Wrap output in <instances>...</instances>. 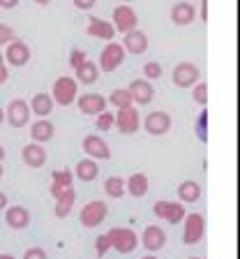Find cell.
<instances>
[{"mask_svg":"<svg viewBox=\"0 0 240 259\" xmlns=\"http://www.w3.org/2000/svg\"><path fill=\"white\" fill-rule=\"evenodd\" d=\"M107 238H109V243H111V250H116V252H120V254L134 252L136 245H139V236H136L129 227H113V229L107 232Z\"/></svg>","mask_w":240,"mask_h":259,"instance_id":"cell-1","label":"cell"},{"mask_svg":"<svg viewBox=\"0 0 240 259\" xmlns=\"http://www.w3.org/2000/svg\"><path fill=\"white\" fill-rule=\"evenodd\" d=\"M76 93H79V88H76V79H72V76H60V79H56V83H54L51 97H54V104L70 107V104L76 102V97H79Z\"/></svg>","mask_w":240,"mask_h":259,"instance_id":"cell-2","label":"cell"},{"mask_svg":"<svg viewBox=\"0 0 240 259\" xmlns=\"http://www.w3.org/2000/svg\"><path fill=\"white\" fill-rule=\"evenodd\" d=\"M125 63V49L123 44L118 42H109L107 47H104V51L100 54V63H97V67H102V72H113L118 70L120 65Z\"/></svg>","mask_w":240,"mask_h":259,"instance_id":"cell-3","label":"cell"},{"mask_svg":"<svg viewBox=\"0 0 240 259\" xmlns=\"http://www.w3.org/2000/svg\"><path fill=\"white\" fill-rule=\"evenodd\" d=\"M182 225H185V229H182V243H187V245L201 243L203 234H206V220H203V215L189 213V215L182 218Z\"/></svg>","mask_w":240,"mask_h":259,"instance_id":"cell-4","label":"cell"},{"mask_svg":"<svg viewBox=\"0 0 240 259\" xmlns=\"http://www.w3.org/2000/svg\"><path fill=\"white\" fill-rule=\"evenodd\" d=\"M107 215H109V206L104 204V201H100V199H92V201H88V204L83 206L79 220H81V225L83 227L92 229V227L102 225Z\"/></svg>","mask_w":240,"mask_h":259,"instance_id":"cell-5","label":"cell"},{"mask_svg":"<svg viewBox=\"0 0 240 259\" xmlns=\"http://www.w3.org/2000/svg\"><path fill=\"white\" fill-rule=\"evenodd\" d=\"M136 26H139V16L129 5H118L113 10V28H116V32L125 35L129 30H136Z\"/></svg>","mask_w":240,"mask_h":259,"instance_id":"cell-6","label":"cell"},{"mask_svg":"<svg viewBox=\"0 0 240 259\" xmlns=\"http://www.w3.org/2000/svg\"><path fill=\"white\" fill-rule=\"evenodd\" d=\"M199 76H201V72H199V67L194 63H178L173 67V86L192 88V86H197Z\"/></svg>","mask_w":240,"mask_h":259,"instance_id":"cell-7","label":"cell"},{"mask_svg":"<svg viewBox=\"0 0 240 259\" xmlns=\"http://www.w3.org/2000/svg\"><path fill=\"white\" fill-rule=\"evenodd\" d=\"M113 125H116V127L120 130L123 135H134V132L139 130V125H141V116H139V111H136L134 107L118 109Z\"/></svg>","mask_w":240,"mask_h":259,"instance_id":"cell-8","label":"cell"},{"mask_svg":"<svg viewBox=\"0 0 240 259\" xmlns=\"http://www.w3.org/2000/svg\"><path fill=\"white\" fill-rule=\"evenodd\" d=\"M5 120L12 127H26L28 120H30V107H28L26 100H12L5 111Z\"/></svg>","mask_w":240,"mask_h":259,"instance_id":"cell-9","label":"cell"},{"mask_svg":"<svg viewBox=\"0 0 240 259\" xmlns=\"http://www.w3.org/2000/svg\"><path fill=\"white\" fill-rule=\"evenodd\" d=\"M76 107L85 116H100L102 111H107V100L97 93H83L81 97H76Z\"/></svg>","mask_w":240,"mask_h":259,"instance_id":"cell-10","label":"cell"},{"mask_svg":"<svg viewBox=\"0 0 240 259\" xmlns=\"http://www.w3.org/2000/svg\"><path fill=\"white\" fill-rule=\"evenodd\" d=\"M153 210H155L157 218L171 222V225H178V222H182V218L187 215V213H185V206L176 204V201H157V204L153 206Z\"/></svg>","mask_w":240,"mask_h":259,"instance_id":"cell-11","label":"cell"},{"mask_svg":"<svg viewBox=\"0 0 240 259\" xmlns=\"http://www.w3.org/2000/svg\"><path fill=\"white\" fill-rule=\"evenodd\" d=\"M143 127H146V132H148V135L162 137V135H166V132L171 130V116L166 111H153V113H148V116H146Z\"/></svg>","mask_w":240,"mask_h":259,"instance_id":"cell-12","label":"cell"},{"mask_svg":"<svg viewBox=\"0 0 240 259\" xmlns=\"http://www.w3.org/2000/svg\"><path fill=\"white\" fill-rule=\"evenodd\" d=\"M3 56H5V63H10L12 67H23L30 60V49H28L26 42L14 39V42L7 44V51Z\"/></svg>","mask_w":240,"mask_h":259,"instance_id":"cell-13","label":"cell"},{"mask_svg":"<svg viewBox=\"0 0 240 259\" xmlns=\"http://www.w3.org/2000/svg\"><path fill=\"white\" fill-rule=\"evenodd\" d=\"M83 153L90 155L92 160H109L111 157V148L100 135H88L83 139Z\"/></svg>","mask_w":240,"mask_h":259,"instance_id":"cell-14","label":"cell"},{"mask_svg":"<svg viewBox=\"0 0 240 259\" xmlns=\"http://www.w3.org/2000/svg\"><path fill=\"white\" fill-rule=\"evenodd\" d=\"M127 93H129V97H132V102H136L139 107L150 104V102H153V95H155L153 83H150V81H146V79H134L132 83H129Z\"/></svg>","mask_w":240,"mask_h":259,"instance_id":"cell-15","label":"cell"},{"mask_svg":"<svg viewBox=\"0 0 240 259\" xmlns=\"http://www.w3.org/2000/svg\"><path fill=\"white\" fill-rule=\"evenodd\" d=\"M123 49H125V54H132V56L146 54V51H148V35H146L143 30H129V32H125Z\"/></svg>","mask_w":240,"mask_h":259,"instance_id":"cell-16","label":"cell"},{"mask_svg":"<svg viewBox=\"0 0 240 259\" xmlns=\"http://www.w3.org/2000/svg\"><path fill=\"white\" fill-rule=\"evenodd\" d=\"M85 32H88L90 37L107 39V42H111V39L116 37V28H113V23L104 21V19H100V16H90V19H88V28H85Z\"/></svg>","mask_w":240,"mask_h":259,"instance_id":"cell-17","label":"cell"},{"mask_svg":"<svg viewBox=\"0 0 240 259\" xmlns=\"http://www.w3.org/2000/svg\"><path fill=\"white\" fill-rule=\"evenodd\" d=\"M141 243H143V248L148 250V252H157V250H162L166 245V234L162 227L157 225H150L143 229V236H141Z\"/></svg>","mask_w":240,"mask_h":259,"instance_id":"cell-18","label":"cell"},{"mask_svg":"<svg viewBox=\"0 0 240 259\" xmlns=\"http://www.w3.org/2000/svg\"><path fill=\"white\" fill-rule=\"evenodd\" d=\"M21 160L26 162L28 167L37 169V167H44V162H46V151L42 148V144H26L21 151Z\"/></svg>","mask_w":240,"mask_h":259,"instance_id":"cell-19","label":"cell"},{"mask_svg":"<svg viewBox=\"0 0 240 259\" xmlns=\"http://www.w3.org/2000/svg\"><path fill=\"white\" fill-rule=\"evenodd\" d=\"M5 222L12 227V229H26L30 225V213L23 206H10L5 210Z\"/></svg>","mask_w":240,"mask_h":259,"instance_id":"cell-20","label":"cell"},{"mask_svg":"<svg viewBox=\"0 0 240 259\" xmlns=\"http://www.w3.org/2000/svg\"><path fill=\"white\" fill-rule=\"evenodd\" d=\"M148 176L146 174H132V176L125 181V192H129L134 199H141L148 194Z\"/></svg>","mask_w":240,"mask_h":259,"instance_id":"cell-21","label":"cell"},{"mask_svg":"<svg viewBox=\"0 0 240 259\" xmlns=\"http://www.w3.org/2000/svg\"><path fill=\"white\" fill-rule=\"evenodd\" d=\"M194 16H197V10H194V5H189V3H176V5L171 7V21L176 23V26L192 23Z\"/></svg>","mask_w":240,"mask_h":259,"instance_id":"cell-22","label":"cell"},{"mask_svg":"<svg viewBox=\"0 0 240 259\" xmlns=\"http://www.w3.org/2000/svg\"><path fill=\"white\" fill-rule=\"evenodd\" d=\"M54 111V97L49 93H37L30 100V113H37L39 118H46L49 113Z\"/></svg>","mask_w":240,"mask_h":259,"instance_id":"cell-23","label":"cell"},{"mask_svg":"<svg viewBox=\"0 0 240 259\" xmlns=\"http://www.w3.org/2000/svg\"><path fill=\"white\" fill-rule=\"evenodd\" d=\"M30 137L35 144H46L51 137H54V125L49 123L46 118H39L30 125Z\"/></svg>","mask_w":240,"mask_h":259,"instance_id":"cell-24","label":"cell"},{"mask_svg":"<svg viewBox=\"0 0 240 259\" xmlns=\"http://www.w3.org/2000/svg\"><path fill=\"white\" fill-rule=\"evenodd\" d=\"M97 174H100L97 162L92 160V157H88V160H79L74 176L79 178V181H83V183H90V181H95V178H97Z\"/></svg>","mask_w":240,"mask_h":259,"instance_id":"cell-25","label":"cell"},{"mask_svg":"<svg viewBox=\"0 0 240 259\" xmlns=\"http://www.w3.org/2000/svg\"><path fill=\"white\" fill-rule=\"evenodd\" d=\"M74 72H76V81L83 83V86L95 83L97 76H100V67H97V63H92V60H85L79 70H74Z\"/></svg>","mask_w":240,"mask_h":259,"instance_id":"cell-26","label":"cell"},{"mask_svg":"<svg viewBox=\"0 0 240 259\" xmlns=\"http://www.w3.org/2000/svg\"><path fill=\"white\" fill-rule=\"evenodd\" d=\"M178 197H180V201H185V204H194V201H199V197H201V185H199L197 181H182V183L178 185Z\"/></svg>","mask_w":240,"mask_h":259,"instance_id":"cell-27","label":"cell"},{"mask_svg":"<svg viewBox=\"0 0 240 259\" xmlns=\"http://www.w3.org/2000/svg\"><path fill=\"white\" fill-rule=\"evenodd\" d=\"M74 199H76V192H74V188L72 190H67V192L63 194V197H58L56 199V218H60V220H65V218L72 213V208H74Z\"/></svg>","mask_w":240,"mask_h":259,"instance_id":"cell-28","label":"cell"},{"mask_svg":"<svg viewBox=\"0 0 240 259\" xmlns=\"http://www.w3.org/2000/svg\"><path fill=\"white\" fill-rule=\"evenodd\" d=\"M104 192H107V197H111V199H123L125 197V178L109 176L107 181H104Z\"/></svg>","mask_w":240,"mask_h":259,"instance_id":"cell-29","label":"cell"},{"mask_svg":"<svg viewBox=\"0 0 240 259\" xmlns=\"http://www.w3.org/2000/svg\"><path fill=\"white\" fill-rule=\"evenodd\" d=\"M107 102H111L116 109H125V107H132V97H129L127 88H116Z\"/></svg>","mask_w":240,"mask_h":259,"instance_id":"cell-30","label":"cell"},{"mask_svg":"<svg viewBox=\"0 0 240 259\" xmlns=\"http://www.w3.org/2000/svg\"><path fill=\"white\" fill-rule=\"evenodd\" d=\"M51 183L63 185V188H72V183H74V174H72L70 169H56V171L51 174Z\"/></svg>","mask_w":240,"mask_h":259,"instance_id":"cell-31","label":"cell"},{"mask_svg":"<svg viewBox=\"0 0 240 259\" xmlns=\"http://www.w3.org/2000/svg\"><path fill=\"white\" fill-rule=\"evenodd\" d=\"M162 76V65L157 60H148L143 65V79L146 81H157Z\"/></svg>","mask_w":240,"mask_h":259,"instance_id":"cell-32","label":"cell"},{"mask_svg":"<svg viewBox=\"0 0 240 259\" xmlns=\"http://www.w3.org/2000/svg\"><path fill=\"white\" fill-rule=\"evenodd\" d=\"M192 88H194V93H192L194 102L201 104V107H206V104H208V83L201 81V83H197V86H192Z\"/></svg>","mask_w":240,"mask_h":259,"instance_id":"cell-33","label":"cell"},{"mask_svg":"<svg viewBox=\"0 0 240 259\" xmlns=\"http://www.w3.org/2000/svg\"><path fill=\"white\" fill-rule=\"evenodd\" d=\"M197 135H199V139H201L203 144L208 141V111L199 113V118H197Z\"/></svg>","mask_w":240,"mask_h":259,"instance_id":"cell-34","label":"cell"},{"mask_svg":"<svg viewBox=\"0 0 240 259\" xmlns=\"http://www.w3.org/2000/svg\"><path fill=\"white\" fill-rule=\"evenodd\" d=\"M113 120H116V116H113L111 111H102L100 116H97V130H102V132H109V130L113 127Z\"/></svg>","mask_w":240,"mask_h":259,"instance_id":"cell-35","label":"cell"},{"mask_svg":"<svg viewBox=\"0 0 240 259\" xmlns=\"http://www.w3.org/2000/svg\"><path fill=\"white\" fill-rule=\"evenodd\" d=\"M16 39V32L12 26H7V23H0V47H7L10 42H14Z\"/></svg>","mask_w":240,"mask_h":259,"instance_id":"cell-36","label":"cell"},{"mask_svg":"<svg viewBox=\"0 0 240 259\" xmlns=\"http://www.w3.org/2000/svg\"><path fill=\"white\" fill-rule=\"evenodd\" d=\"M109 250H111V243H109L107 234L97 236V238H95V252H97V257H104V254H107Z\"/></svg>","mask_w":240,"mask_h":259,"instance_id":"cell-37","label":"cell"},{"mask_svg":"<svg viewBox=\"0 0 240 259\" xmlns=\"http://www.w3.org/2000/svg\"><path fill=\"white\" fill-rule=\"evenodd\" d=\"M85 60H88L85 58V51H81V49H72V54H70V67L72 70H79Z\"/></svg>","mask_w":240,"mask_h":259,"instance_id":"cell-38","label":"cell"},{"mask_svg":"<svg viewBox=\"0 0 240 259\" xmlns=\"http://www.w3.org/2000/svg\"><path fill=\"white\" fill-rule=\"evenodd\" d=\"M23 259H49L46 250L42 248H28L26 252H23Z\"/></svg>","mask_w":240,"mask_h":259,"instance_id":"cell-39","label":"cell"},{"mask_svg":"<svg viewBox=\"0 0 240 259\" xmlns=\"http://www.w3.org/2000/svg\"><path fill=\"white\" fill-rule=\"evenodd\" d=\"M95 3H97V0H74V7H76V10L88 12V10H92V7H95Z\"/></svg>","mask_w":240,"mask_h":259,"instance_id":"cell-40","label":"cell"},{"mask_svg":"<svg viewBox=\"0 0 240 259\" xmlns=\"http://www.w3.org/2000/svg\"><path fill=\"white\" fill-rule=\"evenodd\" d=\"M7 79H10V67H7V65H0V86H3Z\"/></svg>","mask_w":240,"mask_h":259,"instance_id":"cell-41","label":"cell"},{"mask_svg":"<svg viewBox=\"0 0 240 259\" xmlns=\"http://www.w3.org/2000/svg\"><path fill=\"white\" fill-rule=\"evenodd\" d=\"M201 21H208V0H201Z\"/></svg>","mask_w":240,"mask_h":259,"instance_id":"cell-42","label":"cell"},{"mask_svg":"<svg viewBox=\"0 0 240 259\" xmlns=\"http://www.w3.org/2000/svg\"><path fill=\"white\" fill-rule=\"evenodd\" d=\"M19 5V0H0V7H5V10H14Z\"/></svg>","mask_w":240,"mask_h":259,"instance_id":"cell-43","label":"cell"},{"mask_svg":"<svg viewBox=\"0 0 240 259\" xmlns=\"http://www.w3.org/2000/svg\"><path fill=\"white\" fill-rule=\"evenodd\" d=\"M5 206H7V194H5V192H0V210L5 208Z\"/></svg>","mask_w":240,"mask_h":259,"instance_id":"cell-44","label":"cell"},{"mask_svg":"<svg viewBox=\"0 0 240 259\" xmlns=\"http://www.w3.org/2000/svg\"><path fill=\"white\" fill-rule=\"evenodd\" d=\"M0 123H5V109L0 107Z\"/></svg>","mask_w":240,"mask_h":259,"instance_id":"cell-45","label":"cell"},{"mask_svg":"<svg viewBox=\"0 0 240 259\" xmlns=\"http://www.w3.org/2000/svg\"><path fill=\"white\" fill-rule=\"evenodd\" d=\"M35 3H37V5H49L51 0H35Z\"/></svg>","mask_w":240,"mask_h":259,"instance_id":"cell-46","label":"cell"},{"mask_svg":"<svg viewBox=\"0 0 240 259\" xmlns=\"http://www.w3.org/2000/svg\"><path fill=\"white\" fill-rule=\"evenodd\" d=\"M0 259H14L12 254H5V252H0Z\"/></svg>","mask_w":240,"mask_h":259,"instance_id":"cell-47","label":"cell"},{"mask_svg":"<svg viewBox=\"0 0 240 259\" xmlns=\"http://www.w3.org/2000/svg\"><path fill=\"white\" fill-rule=\"evenodd\" d=\"M3 157H5V148H3V146H0V160H3Z\"/></svg>","mask_w":240,"mask_h":259,"instance_id":"cell-48","label":"cell"},{"mask_svg":"<svg viewBox=\"0 0 240 259\" xmlns=\"http://www.w3.org/2000/svg\"><path fill=\"white\" fill-rule=\"evenodd\" d=\"M141 259H157L155 254H146V257H141Z\"/></svg>","mask_w":240,"mask_h":259,"instance_id":"cell-49","label":"cell"},{"mask_svg":"<svg viewBox=\"0 0 240 259\" xmlns=\"http://www.w3.org/2000/svg\"><path fill=\"white\" fill-rule=\"evenodd\" d=\"M0 65H5V56L0 54Z\"/></svg>","mask_w":240,"mask_h":259,"instance_id":"cell-50","label":"cell"},{"mask_svg":"<svg viewBox=\"0 0 240 259\" xmlns=\"http://www.w3.org/2000/svg\"><path fill=\"white\" fill-rule=\"evenodd\" d=\"M3 174H5V169H3V164H0V178H3Z\"/></svg>","mask_w":240,"mask_h":259,"instance_id":"cell-51","label":"cell"},{"mask_svg":"<svg viewBox=\"0 0 240 259\" xmlns=\"http://www.w3.org/2000/svg\"><path fill=\"white\" fill-rule=\"evenodd\" d=\"M123 3H125V5H129V3H132V0H123Z\"/></svg>","mask_w":240,"mask_h":259,"instance_id":"cell-52","label":"cell"},{"mask_svg":"<svg viewBox=\"0 0 240 259\" xmlns=\"http://www.w3.org/2000/svg\"><path fill=\"white\" fill-rule=\"evenodd\" d=\"M187 259H203V257H187Z\"/></svg>","mask_w":240,"mask_h":259,"instance_id":"cell-53","label":"cell"}]
</instances>
